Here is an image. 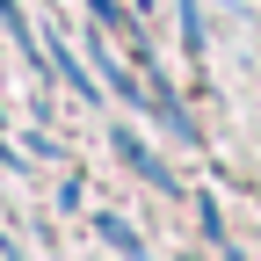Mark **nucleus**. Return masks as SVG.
<instances>
[{
	"instance_id": "obj_1",
	"label": "nucleus",
	"mask_w": 261,
	"mask_h": 261,
	"mask_svg": "<svg viewBox=\"0 0 261 261\" xmlns=\"http://www.w3.org/2000/svg\"><path fill=\"white\" fill-rule=\"evenodd\" d=\"M116 152H123V160H130V174H145V181H152V189H174V174H167V167H160V160H152V152H145V145H138V138H130V130H123V138H116Z\"/></svg>"
},
{
	"instance_id": "obj_2",
	"label": "nucleus",
	"mask_w": 261,
	"mask_h": 261,
	"mask_svg": "<svg viewBox=\"0 0 261 261\" xmlns=\"http://www.w3.org/2000/svg\"><path fill=\"white\" fill-rule=\"evenodd\" d=\"M94 225H102V240H109L116 254H138V247H145V240H138V232L123 225V218H94Z\"/></svg>"
},
{
	"instance_id": "obj_3",
	"label": "nucleus",
	"mask_w": 261,
	"mask_h": 261,
	"mask_svg": "<svg viewBox=\"0 0 261 261\" xmlns=\"http://www.w3.org/2000/svg\"><path fill=\"white\" fill-rule=\"evenodd\" d=\"M0 254H8V240H0Z\"/></svg>"
}]
</instances>
